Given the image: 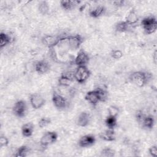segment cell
Listing matches in <instances>:
<instances>
[{
	"mask_svg": "<svg viewBox=\"0 0 157 157\" xmlns=\"http://www.w3.org/2000/svg\"><path fill=\"white\" fill-rule=\"evenodd\" d=\"M83 42V38L81 35L75 34L73 36L60 37L58 43L56 46H58L61 49L64 48L67 50H75L79 48Z\"/></svg>",
	"mask_w": 157,
	"mask_h": 157,
	"instance_id": "cell-1",
	"label": "cell"
},
{
	"mask_svg": "<svg viewBox=\"0 0 157 157\" xmlns=\"http://www.w3.org/2000/svg\"><path fill=\"white\" fill-rule=\"evenodd\" d=\"M150 73L144 71H135L131 73L129 77V81L138 87L144 86L151 78Z\"/></svg>",
	"mask_w": 157,
	"mask_h": 157,
	"instance_id": "cell-2",
	"label": "cell"
},
{
	"mask_svg": "<svg viewBox=\"0 0 157 157\" xmlns=\"http://www.w3.org/2000/svg\"><path fill=\"white\" fill-rule=\"evenodd\" d=\"M141 25L147 34H152L155 33L157 29L156 18L154 16L145 17L141 21Z\"/></svg>",
	"mask_w": 157,
	"mask_h": 157,
	"instance_id": "cell-3",
	"label": "cell"
},
{
	"mask_svg": "<svg viewBox=\"0 0 157 157\" xmlns=\"http://www.w3.org/2000/svg\"><path fill=\"white\" fill-rule=\"evenodd\" d=\"M91 72L86 66H78L74 71V78L80 83H85L90 77Z\"/></svg>",
	"mask_w": 157,
	"mask_h": 157,
	"instance_id": "cell-4",
	"label": "cell"
},
{
	"mask_svg": "<svg viewBox=\"0 0 157 157\" xmlns=\"http://www.w3.org/2000/svg\"><path fill=\"white\" fill-rule=\"evenodd\" d=\"M58 139V134L55 131H47L41 137L40 145L42 147H47L55 143Z\"/></svg>",
	"mask_w": 157,
	"mask_h": 157,
	"instance_id": "cell-5",
	"label": "cell"
},
{
	"mask_svg": "<svg viewBox=\"0 0 157 157\" xmlns=\"http://www.w3.org/2000/svg\"><path fill=\"white\" fill-rule=\"evenodd\" d=\"M27 110V105L25 101L18 100L15 102L12 107V111L14 115L19 118L25 116Z\"/></svg>",
	"mask_w": 157,
	"mask_h": 157,
	"instance_id": "cell-6",
	"label": "cell"
},
{
	"mask_svg": "<svg viewBox=\"0 0 157 157\" xmlns=\"http://www.w3.org/2000/svg\"><path fill=\"white\" fill-rule=\"evenodd\" d=\"M29 101L32 107L34 109L41 108L45 103L44 97L39 93H33L29 96Z\"/></svg>",
	"mask_w": 157,
	"mask_h": 157,
	"instance_id": "cell-7",
	"label": "cell"
},
{
	"mask_svg": "<svg viewBox=\"0 0 157 157\" xmlns=\"http://www.w3.org/2000/svg\"><path fill=\"white\" fill-rule=\"evenodd\" d=\"M52 99L55 107L58 109H64L66 107L67 105L66 99L62 95L58 94V93L54 92L53 93Z\"/></svg>",
	"mask_w": 157,
	"mask_h": 157,
	"instance_id": "cell-8",
	"label": "cell"
},
{
	"mask_svg": "<svg viewBox=\"0 0 157 157\" xmlns=\"http://www.w3.org/2000/svg\"><path fill=\"white\" fill-rule=\"evenodd\" d=\"M74 78V72L66 71L62 73L61 75L58 79V83L61 86H67L70 85V83L73 82Z\"/></svg>",
	"mask_w": 157,
	"mask_h": 157,
	"instance_id": "cell-9",
	"label": "cell"
},
{
	"mask_svg": "<svg viewBox=\"0 0 157 157\" xmlns=\"http://www.w3.org/2000/svg\"><path fill=\"white\" fill-rule=\"evenodd\" d=\"M90 57L88 53L84 51L83 49H80L77 53L75 59H74V64L78 66H86V64L89 62Z\"/></svg>",
	"mask_w": 157,
	"mask_h": 157,
	"instance_id": "cell-10",
	"label": "cell"
},
{
	"mask_svg": "<svg viewBox=\"0 0 157 157\" xmlns=\"http://www.w3.org/2000/svg\"><path fill=\"white\" fill-rule=\"evenodd\" d=\"M96 142L95 136L92 134H86L82 136L78 140V145L81 147H88L94 144Z\"/></svg>",
	"mask_w": 157,
	"mask_h": 157,
	"instance_id": "cell-11",
	"label": "cell"
},
{
	"mask_svg": "<svg viewBox=\"0 0 157 157\" xmlns=\"http://www.w3.org/2000/svg\"><path fill=\"white\" fill-rule=\"evenodd\" d=\"M59 38V37L52 35H45L42 38V42L44 45H45L49 48H52L57 45Z\"/></svg>",
	"mask_w": 157,
	"mask_h": 157,
	"instance_id": "cell-12",
	"label": "cell"
},
{
	"mask_svg": "<svg viewBox=\"0 0 157 157\" xmlns=\"http://www.w3.org/2000/svg\"><path fill=\"white\" fill-rule=\"evenodd\" d=\"M35 71L39 74L47 73L50 68L48 63L45 60H40L36 63L34 66Z\"/></svg>",
	"mask_w": 157,
	"mask_h": 157,
	"instance_id": "cell-13",
	"label": "cell"
},
{
	"mask_svg": "<svg viewBox=\"0 0 157 157\" xmlns=\"http://www.w3.org/2000/svg\"><path fill=\"white\" fill-rule=\"evenodd\" d=\"M90 114L87 112H82L78 115L76 123L79 126L85 127L90 123Z\"/></svg>",
	"mask_w": 157,
	"mask_h": 157,
	"instance_id": "cell-14",
	"label": "cell"
},
{
	"mask_svg": "<svg viewBox=\"0 0 157 157\" xmlns=\"http://www.w3.org/2000/svg\"><path fill=\"white\" fill-rule=\"evenodd\" d=\"M140 124L143 129L150 130L155 125V118L152 115H145Z\"/></svg>",
	"mask_w": 157,
	"mask_h": 157,
	"instance_id": "cell-15",
	"label": "cell"
},
{
	"mask_svg": "<svg viewBox=\"0 0 157 157\" xmlns=\"http://www.w3.org/2000/svg\"><path fill=\"white\" fill-rule=\"evenodd\" d=\"M85 99L86 101H87L89 103L94 106L96 105L98 103V102H99L96 90L88 91L85 96Z\"/></svg>",
	"mask_w": 157,
	"mask_h": 157,
	"instance_id": "cell-16",
	"label": "cell"
},
{
	"mask_svg": "<svg viewBox=\"0 0 157 157\" xmlns=\"http://www.w3.org/2000/svg\"><path fill=\"white\" fill-rule=\"evenodd\" d=\"M99 137L101 139L105 141L112 142L115 140V132L113 129H109L102 132L99 134Z\"/></svg>",
	"mask_w": 157,
	"mask_h": 157,
	"instance_id": "cell-17",
	"label": "cell"
},
{
	"mask_svg": "<svg viewBox=\"0 0 157 157\" xmlns=\"http://www.w3.org/2000/svg\"><path fill=\"white\" fill-rule=\"evenodd\" d=\"M13 41V37L10 34L1 32L0 33V48L2 49Z\"/></svg>",
	"mask_w": 157,
	"mask_h": 157,
	"instance_id": "cell-18",
	"label": "cell"
},
{
	"mask_svg": "<svg viewBox=\"0 0 157 157\" xmlns=\"http://www.w3.org/2000/svg\"><path fill=\"white\" fill-rule=\"evenodd\" d=\"M105 8L104 6L99 5L94 7L89 12V15L93 18H98L104 14Z\"/></svg>",
	"mask_w": 157,
	"mask_h": 157,
	"instance_id": "cell-19",
	"label": "cell"
},
{
	"mask_svg": "<svg viewBox=\"0 0 157 157\" xmlns=\"http://www.w3.org/2000/svg\"><path fill=\"white\" fill-rule=\"evenodd\" d=\"M139 20L137 12L134 9H132L128 13L125 21L130 26L136 24Z\"/></svg>",
	"mask_w": 157,
	"mask_h": 157,
	"instance_id": "cell-20",
	"label": "cell"
},
{
	"mask_svg": "<svg viewBox=\"0 0 157 157\" xmlns=\"http://www.w3.org/2000/svg\"><path fill=\"white\" fill-rule=\"evenodd\" d=\"M34 126L31 123H27L21 126V133L24 137H29L33 135Z\"/></svg>",
	"mask_w": 157,
	"mask_h": 157,
	"instance_id": "cell-21",
	"label": "cell"
},
{
	"mask_svg": "<svg viewBox=\"0 0 157 157\" xmlns=\"http://www.w3.org/2000/svg\"><path fill=\"white\" fill-rule=\"evenodd\" d=\"M80 2L78 1H61L60 6L65 10H71Z\"/></svg>",
	"mask_w": 157,
	"mask_h": 157,
	"instance_id": "cell-22",
	"label": "cell"
},
{
	"mask_svg": "<svg viewBox=\"0 0 157 157\" xmlns=\"http://www.w3.org/2000/svg\"><path fill=\"white\" fill-rule=\"evenodd\" d=\"M30 152L31 149L28 147L26 145H22L17 150L14 156L16 157H25L28 156Z\"/></svg>",
	"mask_w": 157,
	"mask_h": 157,
	"instance_id": "cell-23",
	"label": "cell"
},
{
	"mask_svg": "<svg viewBox=\"0 0 157 157\" xmlns=\"http://www.w3.org/2000/svg\"><path fill=\"white\" fill-rule=\"evenodd\" d=\"M105 123L109 129H113L117 125V118L115 117L108 115L105 120Z\"/></svg>",
	"mask_w": 157,
	"mask_h": 157,
	"instance_id": "cell-24",
	"label": "cell"
},
{
	"mask_svg": "<svg viewBox=\"0 0 157 157\" xmlns=\"http://www.w3.org/2000/svg\"><path fill=\"white\" fill-rule=\"evenodd\" d=\"M96 91L97 92L99 101L105 102L108 99V92L105 90L101 88H96Z\"/></svg>",
	"mask_w": 157,
	"mask_h": 157,
	"instance_id": "cell-25",
	"label": "cell"
},
{
	"mask_svg": "<svg viewBox=\"0 0 157 157\" xmlns=\"http://www.w3.org/2000/svg\"><path fill=\"white\" fill-rule=\"evenodd\" d=\"M129 25L125 21H121L116 23L115 28L118 32H125L127 31L129 29Z\"/></svg>",
	"mask_w": 157,
	"mask_h": 157,
	"instance_id": "cell-26",
	"label": "cell"
},
{
	"mask_svg": "<svg viewBox=\"0 0 157 157\" xmlns=\"http://www.w3.org/2000/svg\"><path fill=\"white\" fill-rule=\"evenodd\" d=\"M38 10L41 14L46 15L49 10V6L47 2L45 1H40L38 6Z\"/></svg>",
	"mask_w": 157,
	"mask_h": 157,
	"instance_id": "cell-27",
	"label": "cell"
},
{
	"mask_svg": "<svg viewBox=\"0 0 157 157\" xmlns=\"http://www.w3.org/2000/svg\"><path fill=\"white\" fill-rule=\"evenodd\" d=\"M115 155L114 150L110 147H105L103 148L101 151V156L104 157H113Z\"/></svg>",
	"mask_w": 157,
	"mask_h": 157,
	"instance_id": "cell-28",
	"label": "cell"
},
{
	"mask_svg": "<svg viewBox=\"0 0 157 157\" xmlns=\"http://www.w3.org/2000/svg\"><path fill=\"white\" fill-rule=\"evenodd\" d=\"M107 110H108L109 115L115 117H117V116L120 112L119 109L115 105L109 106Z\"/></svg>",
	"mask_w": 157,
	"mask_h": 157,
	"instance_id": "cell-29",
	"label": "cell"
},
{
	"mask_svg": "<svg viewBox=\"0 0 157 157\" xmlns=\"http://www.w3.org/2000/svg\"><path fill=\"white\" fill-rule=\"evenodd\" d=\"M50 123H51V120L49 118L42 117L39 120V121L38 122V124L40 128H43L48 126L49 124H50Z\"/></svg>",
	"mask_w": 157,
	"mask_h": 157,
	"instance_id": "cell-30",
	"label": "cell"
},
{
	"mask_svg": "<svg viewBox=\"0 0 157 157\" xmlns=\"http://www.w3.org/2000/svg\"><path fill=\"white\" fill-rule=\"evenodd\" d=\"M110 55L113 58L115 59H119L121 58H122V56H123V53L120 50L116 49V50H113L111 52Z\"/></svg>",
	"mask_w": 157,
	"mask_h": 157,
	"instance_id": "cell-31",
	"label": "cell"
},
{
	"mask_svg": "<svg viewBox=\"0 0 157 157\" xmlns=\"http://www.w3.org/2000/svg\"><path fill=\"white\" fill-rule=\"evenodd\" d=\"M145 114L142 112V110H139L136 112L135 114V118L136 121L138 122V123L140 124V123L142 122V120L144 119V118L145 117Z\"/></svg>",
	"mask_w": 157,
	"mask_h": 157,
	"instance_id": "cell-32",
	"label": "cell"
},
{
	"mask_svg": "<svg viewBox=\"0 0 157 157\" xmlns=\"http://www.w3.org/2000/svg\"><path fill=\"white\" fill-rule=\"evenodd\" d=\"M9 144V139L4 136L0 137V147H4L7 146Z\"/></svg>",
	"mask_w": 157,
	"mask_h": 157,
	"instance_id": "cell-33",
	"label": "cell"
},
{
	"mask_svg": "<svg viewBox=\"0 0 157 157\" xmlns=\"http://www.w3.org/2000/svg\"><path fill=\"white\" fill-rule=\"evenodd\" d=\"M148 152L151 156L156 157L157 156V147L156 145H152L148 149Z\"/></svg>",
	"mask_w": 157,
	"mask_h": 157,
	"instance_id": "cell-34",
	"label": "cell"
},
{
	"mask_svg": "<svg viewBox=\"0 0 157 157\" xmlns=\"http://www.w3.org/2000/svg\"><path fill=\"white\" fill-rule=\"evenodd\" d=\"M124 1H113V4L115 6H117V7H120V6H123L124 5Z\"/></svg>",
	"mask_w": 157,
	"mask_h": 157,
	"instance_id": "cell-35",
	"label": "cell"
},
{
	"mask_svg": "<svg viewBox=\"0 0 157 157\" xmlns=\"http://www.w3.org/2000/svg\"><path fill=\"white\" fill-rule=\"evenodd\" d=\"M156 53H157L156 50H155V51L154 52L153 55H152V57H153V62H154L155 64L156 63Z\"/></svg>",
	"mask_w": 157,
	"mask_h": 157,
	"instance_id": "cell-36",
	"label": "cell"
}]
</instances>
